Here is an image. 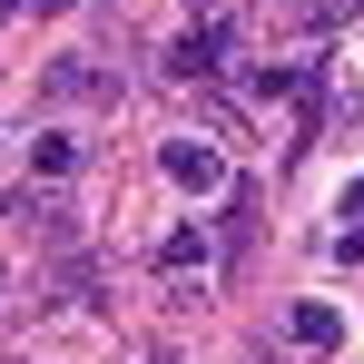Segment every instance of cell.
Listing matches in <instances>:
<instances>
[{
  "label": "cell",
  "mask_w": 364,
  "mask_h": 364,
  "mask_svg": "<svg viewBox=\"0 0 364 364\" xmlns=\"http://www.w3.org/2000/svg\"><path fill=\"white\" fill-rule=\"evenodd\" d=\"M158 168L187 187V197H207V187H227V168H217V148H197V138H168L158 148Z\"/></svg>",
  "instance_id": "1"
},
{
  "label": "cell",
  "mask_w": 364,
  "mask_h": 364,
  "mask_svg": "<svg viewBox=\"0 0 364 364\" xmlns=\"http://www.w3.org/2000/svg\"><path fill=\"white\" fill-rule=\"evenodd\" d=\"M364 0H286V20H296V30H335V20H355Z\"/></svg>",
  "instance_id": "6"
},
{
  "label": "cell",
  "mask_w": 364,
  "mask_h": 364,
  "mask_svg": "<svg viewBox=\"0 0 364 364\" xmlns=\"http://www.w3.org/2000/svg\"><path fill=\"white\" fill-rule=\"evenodd\" d=\"M10 10H20V0H0V20H10Z\"/></svg>",
  "instance_id": "9"
},
{
  "label": "cell",
  "mask_w": 364,
  "mask_h": 364,
  "mask_svg": "<svg viewBox=\"0 0 364 364\" xmlns=\"http://www.w3.org/2000/svg\"><path fill=\"white\" fill-rule=\"evenodd\" d=\"M286 335H296V345H345V315H335V305H296Z\"/></svg>",
  "instance_id": "3"
},
{
  "label": "cell",
  "mask_w": 364,
  "mask_h": 364,
  "mask_svg": "<svg viewBox=\"0 0 364 364\" xmlns=\"http://www.w3.org/2000/svg\"><path fill=\"white\" fill-rule=\"evenodd\" d=\"M335 256H345V266H364V227H345V237H335Z\"/></svg>",
  "instance_id": "8"
},
{
  "label": "cell",
  "mask_w": 364,
  "mask_h": 364,
  "mask_svg": "<svg viewBox=\"0 0 364 364\" xmlns=\"http://www.w3.org/2000/svg\"><path fill=\"white\" fill-rule=\"evenodd\" d=\"M30 168H40V178H69V168H79V138H30Z\"/></svg>",
  "instance_id": "7"
},
{
  "label": "cell",
  "mask_w": 364,
  "mask_h": 364,
  "mask_svg": "<svg viewBox=\"0 0 364 364\" xmlns=\"http://www.w3.org/2000/svg\"><path fill=\"white\" fill-rule=\"evenodd\" d=\"M217 69H227V30H187L178 50H168V79H178V89H197V79H217Z\"/></svg>",
  "instance_id": "2"
},
{
  "label": "cell",
  "mask_w": 364,
  "mask_h": 364,
  "mask_svg": "<svg viewBox=\"0 0 364 364\" xmlns=\"http://www.w3.org/2000/svg\"><path fill=\"white\" fill-rule=\"evenodd\" d=\"M40 10H69V0H40Z\"/></svg>",
  "instance_id": "10"
},
{
  "label": "cell",
  "mask_w": 364,
  "mask_h": 364,
  "mask_svg": "<svg viewBox=\"0 0 364 364\" xmlns=\"http://www.w3.org/2000/svg\"><path fill=\"white\" fill-rule=\"evenodd\" d=\"M50 99H119V89H109L99 69H79V60H60V69H50Z\"/></svg>",
  "instance_id": "5"
},
{
  "label": "cell",
  "mask_w": 364,
  "mask_h": 364,
  "mask_svg": "<svg viewBox=\"0 0 364 364\" xmlns=\"http://www.w3.org/2000/svg\"><path fill=\"white\" fill-rule=\"evenodd\" d=\"M207 256H217V246H207V227H178V237L158 246V266H168V276H197Z\"/></svg>",
  "instance_id": "4"
}]
</instances>
